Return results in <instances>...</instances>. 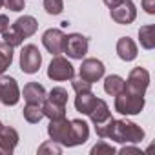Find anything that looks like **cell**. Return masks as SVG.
<instances>
[{
	"label": "cell",
	"mask_w": 155,
	"mask_h": 155,
	"mask_svg": "<svg viewBox=\"0 0 155 155\" xmlns=\"http://www.w3.org/2000/svg\"><path fill=\"white\" fill-rule=\"evenodd\" d=\"M106 139L115 140L119 144H139L144 139V130L131 120H124V119L115 120L113 119Z\"/></svg>",
	"instance_id": "6da1fadb"
},
{
	"label": "cell",
	"mask_w": 155,
	"mask_h": 155,
	"mask_svg": "<svg viewBox=\"0 0 155 155\" xmlns=\"http://www.w3.org/2000/svg\"><path fill=\"white\" fill-rule=\"evenodd\" d=\"M144 95L139 93H131L128 90H122L119 95H115V111L120 115H139L144 110Z\"/></svg>",
	"instance_id": "7a4b0ae2"
},
{
	"label": "cell",
	"mask_w": 155,
	"mask_h": 155,
	"mask_svg": "<svg viewBox=\"0 0 155 155\" xmlns=\"http://www.w3.org/2000/svg\"><path fill=\"white\" fill-rule=\"evenodd\" d=\"M48 77L55 82H64V81H71L75 77V68L73 64L62 57V55H53L49 66H48Z\"/></svg>",
	"instance_id": "3957f363"
},
{
	"label": "cell",
	"mask_w": 155,
	"mask_h": 155,
	"mask_svg": "<svg viewBox=\"0 0 155 155\" xmlns=\"http://www.w3.org/2000/svg\"><path fill=\"white\" fill-rule=\"evenodd\" d=\"M48 135H49L51 140L58 142L60 146L73 148V144H71V120H68L66 117L49 120V124H48Z\"/></svg>",
	"instance_id": "277c9868"
},
{
	"label": "cell",
	"mask_w": 155,
	"mask_h": 155,
	"mask_svg": "<svg viewBox=\"0 0 155 155\" xmlns=\"http://www.w3.org/2000/svg\"><path fill=\"white\" fill-rule=\"evenodd\" d=\"M42 66V53L35 44H26L20 49V69L28 75H33Z\"/></svg>",
	"instance_id": "5b68a950"
},
{
	"label": "cell",
	"mask_w": 155,
	"mask_h": 155,
	"mask_svg": "<svg viewBox=\"0 0 155 155\" xmlns=\"http://www.w3.org/2000/svg\"><path fill=\"white\" fill-rule=\"evenodd\" d=\"M148 86H150V71L140 66H137L130 71L128 79L124 82V90H128L131 93H139V95H144Z\"/></svg>",
	"instance_id": "8992f818"
},
{
	"label": "cell",
	"mask_w": 155,
	"mask_h": 155,
	"mask_svg": "<svg viewBox=\"0 0 155 155\" xmlns=\"http://www.w3.org/2000/svg\"><path fill=\"white\" fill-rule=\"evenodd\" d=\"M20 101V88L9 75H0V102L6 106H17Z\"/></svg>",
	"instance_id": "52a82bcc"
},
{
	"label": "cell",
	"mask_w": 155,
	"mask_h": 155,
	"mask_svg": "<svg viewBox=\"0 0 155 155\" xmlns=\"http://www.w3.org/2000/svg\"><path fill=\"white\" fill-rule=\"evenodd\" d=\"M64 53L73 60H82L86 57V53H88V38L84 35H81V33L66 35Z\"/></svg>",
	"instance_id": "ba28073f"
},
{
	"label": "cell",
	"mask_w": 155,
	"mask_h": 155,
	"mask_svg": "<svg viewBox=\"0 0 155 155\" xmlns=\"http://www.w3.org/2000/svg\"><path fill=\"white\" fill-rule=\"evenodd\" d=\"M104 71H106V68H104L102 60H99V58H82V64L79 68V77L93 84V82H99L104 77Z\"/></svg>",
	"instance_id": "9c48e42d"
},
{
	"label": "cell",
	"mask_w": 155,
	"mask_h": 155,
	"mask_svg": "<svg viewBox=\"0 0 155 155\" xmlns=\"http://www.w3.org/2000/svg\"><path fill=\"white\" fill-rule=\"evenodd\" d=\"M42 46L51 55H62L66 46V33L58 28H49L42 35Z\"/></svg>",
	"instance_id": "30bf717a"
},
{
	"label": "cell",
	"mask_w": 155,
	"mask_h": 155,
	"mask_svg": "<svg viewBox=\"0 0 155 155\" xmlns=\"http://www.w3.org/2000/svg\"><path fill=\"white\" fill-rule=\"evenodd\" d=\"M110 17H111V20L115 24L128 26L137 18V8H135V4L131 0H122L119 6L110 9Z\"/></svg>",
	"instance_id": "8fae6325"
},
{
	"label": "cell",
	"mask_w": 155,
	"mask_h": 155,
	"mask_svg": "<svg viewBox=\"0 0 155 155\" xmlns=\"http://www.w3.org/2000/svg\"><path fill=\"white\" fill-rule=\"evenodd\" d=\"M20 137L18 131L11 126H4L2 135H0V155H11L18 144Z\"/></svg>",
	"instance_id": "7c38bea8"
},
{
	"label": "cell",
	"mask_w": 155,
	"mask_h": 155,
	"mask_svg": "<svg viewBox=\"0 0 155 155\" xmlns=\"http://www.w3.org/2000/svg\"><path fill=\"white\" fill-rule=\"evenodd\" d=\"M20 95L24 97V101H26L28 104H42V102L46 101V97H48V91H46V88H44L42 84H38V82H28V84L24 86V90H22Z\"/></svg>",
	"instance_id": "4fadbf2b"
},
{
	"label": "cell",
	"mask_w": 155,
	"mask_h": 155,
	"mask_svg": "<svg viewBox=\"0 0 155 155\" xmlns=\"http://www.w3.org/2000/svg\"><path fill=\"white\" fill-rule=\"evenodd\" d=\"M11 28L17 29V31L22 35V38H29V37H33V35L37 33V29H38V20H37L35 17H31V15H24V17H18V18L11 24Z\"/></svg>",
	"instance_id": "5bb4252c"
},
{
	"label": "cell",
	"mask_w": 155,
	"mask_h": 155,
	"mask_svg": "<svg viewBox=\"0 0 155 155\" xmlns=\"http://www.w3.org/2000/svg\"><path fill=\"white\" fill-rule=\"evenodd\" d=\"M117 55H119V58L124 60V62L135 60L137 55H139V49H137V44L133 42V38H130V37H120V38L117 40Z\"/></svg>",
	"instance_id": "9a60e30c"
},
{
	"label": "cell",
	"mask_w": 155,
	"mask_h": 155,
	"mask_svg": "<svg viewBox=\"0 0 155 155\" xmlns=\"http://www.w3.org/2000/svg\"><path fill=\"white\" fill-rule=\"evenodd\" d=\"M90 139V126L82 119H73L71 120V144L81 146Z\"/></svg>",
	"instance_id": "2e32d148"
},
{
	"label": "cell",
	"mask_w": 155,
	"mask_h": 155,
	"mask_svg": "<svg viewBox=\"0 0 155 155\" xmlns=\"http://www.w3.org/2000/svg\"><path fill=\"white\" fill-rule=\"evenodd\" d=\"M97 102V95L93 91H86V93H77L75 97V110L82 113V115H90V111L93 110Z\"/></svg>",
	"instance_id": "e0dca14e"
},
{
	"label": "cell",
	"mask_w": 155,
	"mask_h": 155,
	"mask_svg": "<svg viewBox=\"0 0 155 155\" xmlns=\"http://www.w3.org/2000/svg\"><path fill=\"white\" fill-rule=\"evenodd\" d=\"M88 117L91 119L93 126H95V124H101V122H104V120H108V119L111 117V111H110L108 102L102 101V99H97V102H95V106H93V110L90 111Z\"/></svg>",
	"instance_id": "ac0fdd59"
},
{
	"label": "cell",
	"mask_w": 155,
	"mask_h": 155,
	"mask_svg": "<svg viewBox=\"0 0 155 155\" xmlns=\"http://www.w3.org/2000/svg\"><path fill=\"white\" fill-rule=\"evenodd\" d=\"M139 42H140V48L148 51L155 48V26L153 24H146L139 29Z\"/></svg>",
	"instance_id": "d6986e66"
},
{
	"label": "cell",
	"mask_w": 155,
	"mask_h": 155,
	"mask_svg": "<svg viewBox=\"0 0 155 155\" xmlns=\"http://www.w3.org/2000/svg\"><path fill=\"white\" fill-rule=\"evenodd\" d=\"M124 79L120 75H108L106 79H104V91L108 93V95H111V97H115V95H119L122 90H124Z\"/></svg>",
	"instance_id": "ffe728a7"
},
{
	"label": "cell",
	"mask_w": 155,
	"mask_h": 155,
	"mask_svg": "<svg viewBox=\"0 0 155 155\" xmlns=\"http://www.w3.org/2000/svg\"><path fill=\"white\" fill-rule=\"evenodd\" d=\"M42 113H44V117H48L49 120L62 119V117H66V106L55 104V102H51V101L46 99V101L42 102Z\"/></svg>",
	"instance_id": "44dd1931"
},
{
	"label": "cell",
	"mask_w": 155,
	"mask_h": 155,
	"mask_svg": "<svg viewBox=\"0 0 155 155\" xmlns=\"http://www.w3.org/2000/svg\"><path fill=\"white\" fill-rule=\"evenodd\" d=\"M22 115H24L26 122H29V124L40 122V120L44 119L42 104H28V102H26V106H24V110H22Z\"/></svg>",
	"instance_id": "7402d4cb"
},
{
	"label": "cell",
	"mask_w": 155,
	"mask_h": 155,
	"mask_svg": "<svg viewBox=\"0 0 155 155\" xmlns=\"http://www.w3.org/2000/svg\"><path fill=\"white\" fill-rule=\"evenodd\" d=\"M11 64H13V48L2 40L0 42V75L6 73Z\"/></svg>",
	"instance_id": "603a6c76"
},
{
	"label": "cell",
	"mask_w": 155,
	"mask_h": 155,
	"mask_svg": "<svg viewBox=\"0 0 155 155\" xmlns=\"http://www.w3.org/2000/svg\"><path fill=\"white\" fill-rule=\"evenodd\" d=\"M68 90L66 88H62V86H55L49 93H48V101H51V102H55V104H62V106H66L68 104Z\"/></svg>",
	"instance_id": "cb8c5ba5"
},
{
	"label": "cell",
	"mask_w": 155,
	"mask_h": 155,
	"mask_svg": "<svg viewBox=\"0 0 155 155\" xmlns=\"http://www.w3.org/2000/svg\"><path fill=\"white\" fill-rule=\"evenodd\" d=\"M2 38H4V42H6V44H9L11 48H18V46H22V44H24L22 35H20L17 29H13L11 26H9V29H8V31H4V33H2Z\"/></svg>",
	"instance_id": "d4e9b609"
},
{
	"label": "cell",
	"mask_w": 155,
	"mask_h": 155,
	"mask_svg": "<svg viewBox=\"0 0 155 155\" xmlns=\"http://www.w3.org/2000/svg\"><path fill=\"white\" fill-rule=\"evenodd\" d=\"M38 153L40 155H46V153H49V155H60L62 153V146L58 144V142H55V140H46V142H42L40 146H38Z\"/></svg>",
	"instance_id": "484cf974"
},
{
	"label": "cell",
	"mask_w": 155,
	"mask_h": 155,
	"mask_svg": "<svg viewBox=\"0 0 155 155\" xmlns=\"http://www.w3.org/2000/svg\"><path fill=\"white\" fill-rule=\"evenodd\" d=\"M44 9L48 15H60L64 11V0H44Z\"/></svg>",
	"instance_id": "4316f807"
},
{
	"label": "cell",
	"mask_w": 155,
	"mask_h": 155,
	"mask_svg": "<svg viewBox=\"0 0 155 155\" xmlns=\"http://www.w3.org/2000/svg\"><path fill=\"white\" fill-rule=\"evenodd\" d=\"M115 148L111 144H108L106 140H99L93 148H91V155H113Z\"/></svg>",
	"instance_id": "83f0119b"
},
{
	"label": "cell",
	"mask_w": 155,
	"mask_h": 155,
	"mask_svg": "<svg viewBox=\"0 0 155 155\" xmlns=\"http://www.w3.org/2000/svg\"><path fill=\"white\" fill-rule=\"evenodd\" d=\"M71 86H73V90H75V93H86V91H91V82H88V81H84V79H71Z\"/></svg>",
	"instance_id": "f1b7e54d"
},
{
	"label": "cell",
	"mask_w": 155,
	"mask_h": 155,
	"mask_svg": "<svg viewBox=\"0 0 155 155\" xmlns=\"http://www.w3.org/2000/svg\"><path fill=\"white\" fill-rule=\"evenodd\" d=\"M4 2V8L13 11V13H20L24 8H26V2L24 0H2Z\"/></svg>",
	"instance_id": "f546056e"
},
{
	"label": "cell",
	"mask_w": 155,
	"mask_h": 155,
	"mask_svg": "<svg viewBox=\"0 0 155 155\" xmlns=\"http://www.w3.org/2000/svg\"><path fill=\"white\" fill-rule=\"evenodd\" d=\"M142 9L148 13V15H155V0H142Z\"/></svg>",
	"instance_id": "4dcf8cb0"
},
{
	"label": "cell",
	"mask_w": 155,
	"mask_h": 155,
	"mask_svg": "<svg viewBox=\"0 0 155 155\" xmlns=\"http://www.w3.org/2000/svg\"><path fill=\"white\" fill-rule=\"evenodd\" d=\"M119 153H120V155H130V153H137V155H140L142 151H140V148H137V146H130V144H126V146L120 148Z\"/></svg>",
	"instance_id": "1f68e13d"
},
{
	"label": "cell",
	"mask_w": 155,
	"mask_h": 155,
	"mask_svg": "<svg viewBox=\"0 0 155 155\" xmlns=\"http://www.w3.org/2000/svg\"><path fill=\"white\" fill-rule=\"evenodd\" d=\"M9 24H11V22H9L8 15H0V35L9 29Z\"/></svg>",
	"instance_id": "d6a6232c"
},
{
	"label": "cell",
	"mask_w": 155,
	"mask_h": 155,
	"mask_svg": "<svg viewBox=\"0 0 155 155\" xmlns=\"http://www.w3.org/2000/svg\"><path fill=\"white\" fill-rule=\"evenodd\" d=\"M102 2H104V4H106V6H108L110 9H111V8H115V6H119V4L122 2V0H102Z\"/></svg>",
	"instance_id": "836d02e7"
},
{
	"label": "cell",
	"mask_w": 155,
	"mask_h": 155,
	"mask_svg": "<svg viewBox=\"0 0 155 155\" xmlns=\"http://www.w3.org/2000/svg\"><path fill=\"white\" fill-rule=\"evenodd\" d=\"M2 130H4V124H2V122H0V135H2Z\"/></svg>",
	"instance_id": "e575fe53"
},
{
	"label": "cell",
	"mask_w": 155,
	"mask_h": 155,
	"mask_svg": "<svg viewBox=\"0 0 155 155\" xmlns=\"http://www.w3.org/2000/svg\"><path fill=\"white\" fill-rule=\"evenodd\" d=\"M2 6H4V2H2V0H0V9H2Z\"/></svg>",
	"instance_id": "d590c367"
}]
</instances>
